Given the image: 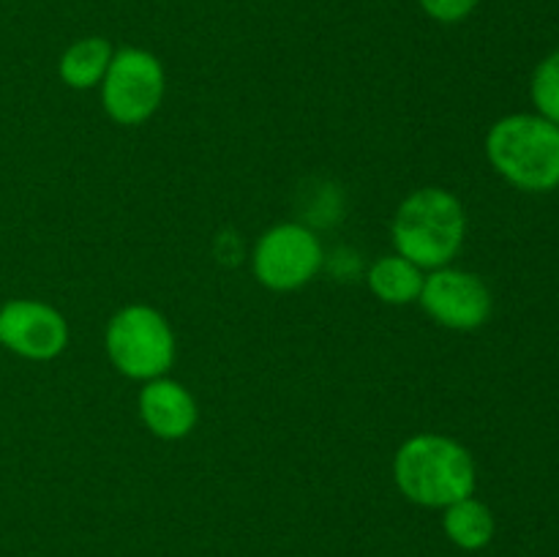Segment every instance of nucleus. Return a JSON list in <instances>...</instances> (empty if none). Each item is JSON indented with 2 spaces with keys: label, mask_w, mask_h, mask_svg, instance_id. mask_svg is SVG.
Masks as SVG:
<instances>
[{
  "label": "nucleus",
  "mask_w": 559,
  "mask_h": 557,
  "mask_svg": "<svg viewBox=\"0 0 559 557\" xmlns=\"http://www.w3.org/2000/svg\"><path fill=\"white\" fill-rule=\"evenodd\" d=\"M420 306L426 315L451 331H475L491 317L495 300L480 276L459 268H437L424 278Z\"/></svg>",
  "instance_id": "0eeeda50"
},
{
  "label": "nucleus",
  "mask_w": 559,
  "mask_h": 557,
  "mask_svg": "<svg viewBox=\"0 0 559 557\" xmlns=\"http://www.w3.org/2000/svg\"><path fill=\"white\" fill-rule=\"evenodd\" d=\"M486 156L497 175L522 191L559 186V126L538 112L500 118L486 134Z\"/></svg>",
  "instance_id": "f03ea898"
},
{
  "label": "nucleus",
  "mask_w": 559,
  "mask_h": 557,
  "mask_svg": "<svg viewBox=\"0 0 559 557\" xmlns=\"http://www.w3.org/2000/svg\"><path fill=\"white\" fill-rule=\"evenodd\" d=\"M140 418L162 440H183L197 426V402L180 382L156 377L140 391Z\"/></svg>",
  "instance_id": "1a4fd4ad"
},
{
  "label": "nucleus",
  "mask_w": 559,
  "mask_h": 557,
  "mask_svg": "<svg viewBox=\"0 0 559 557\" xmlns=\"http://www.w3.org/2000/svg\"><path fill=\"white\" fill-rule=\"evenodd\" d=\"M424 278L426 276L420 273V268L402 254L380 257L369 268L371 293L391 306H404L409 300H418L420 289H424Z\"/></svg>",
  "instance_id": "9b49d317"
},
{
  "label": "nucleus",
  "mask_w": 559,
  "mask_h": 557,
  "mask_svg": "<svg viewBox=\"0 0 559 557\" xmlns=\"http://www.w3.org/2000/svg\"><path fill=\"white\" fill-rule=\"evenodd\" d=\"M467 233V216L451 191L418 189L399 205L393 216V246L418 268H445L459 254Z\"/></svg>",
  "instance_id": "7ed1b4c3"
},
{
  "label": "nucleus",
  "mask_w": 559,
  "mask_h": 557,
  "mask_svg": "<svg viewBox=\"0 0 559 557\" xmlns=\"http://www.w3.org/2000/svg\"><path fill=\"white\" fill-rule=\"evenodd\" d=\"M442 528H445V535L453 544L467 552H478L491 544L497 524L495 513L486 502L475 500V497H464V500L445 508Z\"/></svg>",
  "instance_id": "f8f14e48"
},
{
  "label": "nucleus",
  "mask_w": 559,
  "mask_h": 557,
  "mask_svg": "<svg viewBox=\"0 0 559 557\" xmlns=\"http://www.w3.org/2000/svg\"><path fill=\"white\" fill-rule=\"evenodd\" d=\"M420 9L426 16H431L435 22L442 25H453V22H462L478 9L480 0H418Z\"/></svg>",
  "instance_id": "4468645a"
},
{
  "label": "nucleus",
  "mask_w": 559,
  "mask_h": 557,
  "mask_svg": "<svg viewBox=\"0 0 559 557\" xmlns=\"http://www.w3.org/2000/svg\"><path fill=\"white\" fill-rule=\"evenodd\" d=\"M69 344V322L55 306L14 298L0 306V347L27 360H52Z\"/></svg>",
  "instance_id": "6e6552de"
},
{
  "label": "nucleus",
  "mask_w": 559,
  "mask_h": 557,
  "mask_svg": "<svg viewBox=\"0 0 559 557\" xmlns=\"http://www.w3.org/2000/svg\"><path fill=\"white\" fill-rule=\"evenodd\" d=\"M530 96L540 118L559 126V49L546 55L533 71L530 80Z\"/></svg>",
  "instance_id": "ddd939ff"
},
{
  "label": "nucleus",
  "mask_w": 559,
  "mask_h": 557,
  "mask_svg": "<svg viewBox=\"0 0 559 557\" xmlns=\"http://www.w3.org/2000/svg\"><path fill=\"white\" fill-rule=\"evenodd\" d=\"M115 49L107 38L87 36L71 44L63 55H60L58 74L74 91H87V87L102 85L104 74L109 69Z\"/></svg>",
  "instance_id": "9d476101"
},
{
  "label": "nucleus",
  "mask_w": 559,
  "mask_h": 557,
  "mask_svg": "<svg viewBox=\"0 0 559 557\" xmlns=\"http://www.w3.org/2000/svg\"><path fill=\"white\" fill-rule=\"evenodd\" d=\"M167 87L162 60L140 47H123L112 55L102 80L104 112L120 126H140L158 109Z\"/></svg>",
  "instance_id": "39448f33"
},
{
  "label": "nucleus",
  "mask_w": 559,
  "mask_h": 557,
  "mask_svg": "<svg viewBox=\"0 0 559 557\" xmlns=\"http://www.w3.org/2000/svg\"><path fill=\"white\" fill-rule=\"evenodd\" d=\"M104 347L129 380H156L175 360V333L162 311L131 304L107 322Z\"/></svg>",
  "instance_id": "20e7f679"
},
{
  "label": "nucleus",
  "mask_w": 559,
  "mask_h": 557,
  "mask_svg": "<svg viewBox=\"0 0 559 557\" xmlns=\"http://www.w3.org/2000/svg\"><path fill=\"white\" fill-rule=\"evenodd\" d=\"M393 475L407 500L448 508L475 495V459L462 442L445 435H415L393 459Z\"/></svg>",
  "instance_id": "f257e3e1"
},
{
  "label": "nucleus",
  "mask_w": 559,
  "mask_h": 557,
  "mask_svg": "<svg viewBox=\"0 0 559 557\" xmlns=\"http://www.w3.org/2000/svg\"><path fill=\"white\" fill-rule=\"evenodd\" d=\"M322 268V246L311 229L300 224H276L260 235L251 254V271L262 287L293 293L304 287Z\"/></svg>",
  "instance_id": "423d86ee"
}]
</instances>
